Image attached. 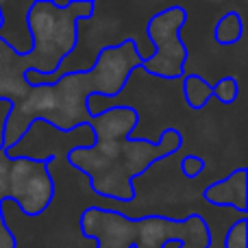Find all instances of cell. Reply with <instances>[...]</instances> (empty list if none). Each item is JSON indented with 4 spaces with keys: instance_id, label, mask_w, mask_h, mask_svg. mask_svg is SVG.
Instances as JSON below:
<instances>
[{
    "instance_id": "1",
    "label": "cell",
    "mask_w": 248,
    "mask_h": 248,
    "mask_svg": "<svg viewBox=\"0 0 248 248\" xmlns=\"http://www.w3.org/2000/svg\"><path fill=\"white\" fill-rule=\"evenodd\" d=\"M181 148H183V133L172 126L163 128L159 141L135 140V137L124 140L120 141L118 155L98 176L90 181V185L103 198L116 202H131L135 198L133 181L144 174L150 166L174 155Z\"/></svg>"
},
{
    "instance_id": "2",
    "label": "cell",
    "mask_w": 248,
    "mask_h": 248,
    "mask_svg": "<svg viewBox=\"0 0 248 248\" xmlns=\"http://www.w3.org/2000/svg\"><path fill=\"white\" fill-rule=\"evenodd\" d=\"M26 17L33 35V50L26 55L31 70L39 77L55 74L78 46L77 16L70 2L35 0Z\"/></svg>"
},
{
    "instance_id": "3",
    "label": "cell",
    "mask_w": 248,
    "mask_h": 248,
    "mask_svg": "<svg viewBox=\"0 0 248 248\" xmlns=\"http://www.w3.org/2000/svg\"><path fill=\"white\" fill-rule=\"evenodd\" d=\"M185 22H187V11L181 4H168L159 9L153 17H148L144 37L153 46V57L141 61L140 70H146L148 74L163 81H174L183 77L189 55L187 46L181 39Z\"/></svg>"
},
{
    "instance_id": "4",
    "label": "cell",
    "mask_w": 248,
    "mask_h": 248,
    "mask_svg": "<svg viewBox=\"0 0 248 248\" xmlns=\"http://www.w3.org/2000/svg\"><path fill=\"white\" fill-rule=\"evenodd\" d=\"M26 218H39L50 209L55 201V176L50 172V161H33L17 157L9 166V196Z\"/></svg>"
},
{
    "instance_id": "5",
    "label": "cell",
    "mask_w": 248,
    "mask_h": 248,
    "mask_svg": "<svg viewBox=\"0 0 248 248\" xmlns=\"http://www.w3.org/2000/svg\"><path fill=\"white\" fill-rule=\"evenodd\" d=\"M31 131H26L22 135V140L17 144H13L11 148H7V155L11 159L24 157L33 159V161H55V157L68 155L70 150L77 148H92L96 144L94 131L90 126H78L74 131H59L46 120L37 118L31 122Z\"/></svg>"
},
{
    "instance_id": "6",
    "label": "cell",
    "mask_w": 248,
    "mask_h": 248,
    "mask_svg": "<svg viewBox=\"0 0 248 248\" xmlns=\"http://www.w3.org/2000/svg\"><path fill=\"white\" fill-rule=\"evenodd\" d=\"M83 237L98 248H135V218L105 207H87L78 220Z\"/></svg>"
},
{
    "instance_id": "7",
    "label": "cell",
    "mask_w": 248,
    "mask_h": 248,
    "mask_svg": "<svg viewBox=\"0 0 248 248\" xmlns=\"http://www.w3.org/2000/svg\"><path fill=\"white\" fill-rule=\"evenodd\" d=\"M57 107L55 98V87L52 85H33L20 100L11 105V111L4 122L2 131V148H11L13 144L22 140L26 131H29L31 122L42 118V120H50Z\"/></svg>"
},
{
    "instance_id": "8",
    "label": "cell",
    "mask_w": 248,
    "mask_h": 248,
    "mask_svg": "<svg viewBox=\"0 0 248 248\" xmlns=\"http://www.w3.org/2000/svg\"><path fill=\"white\" fill-rule=\"evenodd\" d=\"M35 0H0V44L16 57L33 50V35L29 29V9Z\"/></svg>"
},
{
    "instance_id": "9",
    "label": "cell",
    "mask_w": 248,
    "mask_h": 248,
    "mask_svg": "<svg viewBox=\"0 0 248 248\" xmlns=\"http://www.w3.org/2000/svg\"><path fill=\"white\" fill-rule=\"evenodd\" d=\"M137 122H140L137 109L126 107V105H111L109 109H103V113L90 118L87 126L94 131L96 144L111 146L120 144L124 140H131Z\"/></svg>"
},
{
    "instance_id": "10",
    "label": "cell",
    "mask_w": 248,
    "mask_h": 248,
    "mask_svg": "<svg viewBox=\"0 0 248 248\" xmlns=\"http://www.w3.org/2000/svg\"><path fill=\"white\" fill-rule=\"evenodd\" d=\"M246 189H248V170L246 168H237L229 176L207 185L205 192H202V198L214 207H231V209L240 211V216H246L248 211Z\"/></svg>"
},
{
    "instance_id": "11",
    "label": "cell",
    "mask_w": 248,
    "mask_h": 248,
    "mask_svg": "<svg viewBox=\"0 0 248 248\" xmlns=\"http://www.w3.org/2000/svg\"><path fill=\"white\" fill-rule=\"evenodd\" d=\"M183 98L192 111H202L211 103V83L201 74L183 77Z\"/></svg>"
},
{
    "instance_id": "12",
    "label": "cell",
    "mask_w": 248,
    "mask_h": 248,
    "mask_svg": "<svg viewBox=\"0 0 248 248\" xmlns=\"http://www.w3.org/2000/svg\"><path fill=\"white\" fill-rule=\"evenodd\" d=\"M244 37V20H242L240 11L231 9L218 20L214 29V39L220 46H233Z\"/></svg>"
},
{
    "instance_id": "13",
    "label": "cell",
    "mask_w": 248,
    "mask_h": 248,
    "mask_svg": "<svg viewBox=\"0 0 248 248\" xmlns=\"http://www.w3.org/2000/svg\"><path fill=\"white\" fill-rule=\"evenodd\" d=\"M240 96V83L235 77H222L216 85H211V98L222 105H233Z\"/></svg>"
},
{
    "instance_id": "14",
    "label": "cell",
    "mask_w": 248,
    "mask_h": 248,
    "mask_svg": "<svg viewBox=\"0 0 248 248\" xmlns=\"http://www.w3.org/2000/svg\"><path fill=\"white\" fill-rule=\"evenodd\" d=\"M248 218L240 216L222 237V248H248Z\"/></svg>"
},
{
    "instance_id": "15",
    "label": "cell",
    "mask_w": 248,
    "mask_h": 248,
    "mask_svg": "<svg viewBox=\"0 0 248 248\" xmlns=\"http://www.w3.org/2000/svg\"><path fill=\"white\" fill-rule=\"evenodd\" d=\"M205 168H207L205 159L198 157V155H185L183 161H181V172H183L185 179H189V181L198 179V176L205 172Z\"/></svg>"
},
{
    "instance_id": "16",
    "label": "cell",
    "mask_w": 248,
    "mask_h": 248,
    "mask_svg": "<svg viewBox=\"0 0 248 248\" xmlns=\"http://www.w3.org/2000/svg\"><path fill=\"white\" fill-rule=\"evenodd\" d=\"M9 166H11V157L4 148H0V202L7 201L9 196Z\"/></svg>"
},
{
    "instance_id": "17",
    "label": "cell",
    "mask_w": 248,
    "mask_h": 248,
    "mask_svg": "<svg viewBox=\"0 0 248 248\" xmlns=\"http://www.w3.org/2000/svg\"><path fill=\"white\" fill-rule=\"evenodd\" d=\"M0 248H17L16 235L7 227V220H0Z\"/></svg>"
},
{
    "instance_id": "18",
    "label": "cell",
    "mask_w": 248,
    "mask_h": 248,
    "mask_svg": "<svg viewBox=\"0 0 248 248\" xmlns=\"http://www.w3.org/2000/svg\"><path fill=\"white\" fill-rule=\"evenodd\" d=\"M135 248H140V246H135Z\"/></svg>"
}]
</instances>
